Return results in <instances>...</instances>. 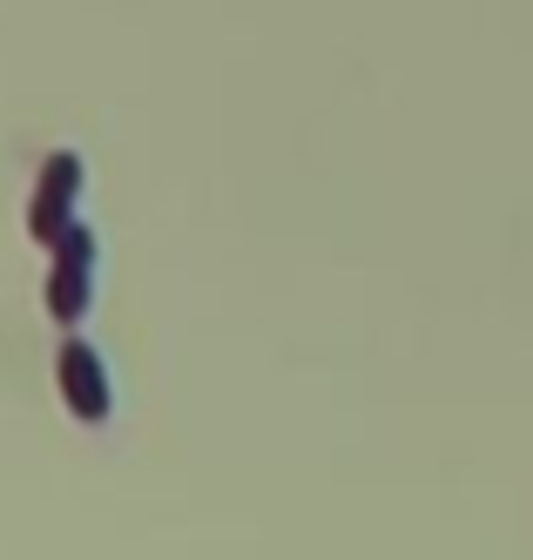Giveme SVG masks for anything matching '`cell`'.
Masks as SVG:
<instances>
[{"label": "cell", "instance_id": "1", "mask_svg": "<svg viewBox=\"0 0 533 560\" xmlns=\"http://www.w3.org/2000/svg\"><path fill=\"white\" fill-rule=\"evenodd\" d=\"M89 304H95V230H68L61 244H55V277H48V311L55 317H89Z\"/></svg>", "mask_w": 533, "mask_h": 560}, {"label": "cell", "instance_id": "2", "mask_svg": "<svg viewBox=\"0 0 533 560\" xmlns=\"http://www.w3.org/2000/svg\"><path fill=\"white\" fill-rule=\"evenodd\" d=\"M74 196H81V155H48L40 189H34V210H27V230L40 244H61L74 230Z\"/></svg>", "mask_w": 533, "mask_h": 560}, {"label": "cell", "instance_id": "3", "mask_svg": "<svg viewBox=\"0 0 533 560\" xmlns=\"http://www.w3.org/2000/svg\"><path fill=\"white\" fill-rule=\"evenodd\" d=\"M61 392H68V406L74 419H108V372H102V351L95 345H61V365H55Z\"/></svg>", "mask_w": 533, "mask_h": 560}]
</instances>
